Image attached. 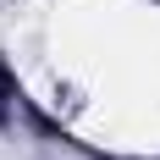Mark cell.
<instances>
[{
    "instance_id": "cell-1",
    "label": "cell",
    "mask_w": 160,
    "mask_h": 160,
    "mask_svg": "<svg viewBox=\"0 0 160 160\" xmlns=\"http://www.w3.org/2000/svg\"><path fill=\"white\" fill-rule=\"evenodd\" d=\"M0 99L17 105V72H11V61H6V50H0Z\"/></svg>"
},
{
    "instance_id": "cell-2",
    "label": "cell",
    "mask_w": 160,
    "mask_h": 160,
    "mask_svg": "<svg viewBox=\"0 0 160 160\" xmlns=\"http://www.w3.org/2000/svg\"><path fill=\"white\" fill-rule=\"evenodd\" d=\"M17 127V105H11V99H0V132H11Z\"/></svg>"
}]
</instances>
